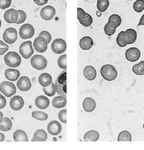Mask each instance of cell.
Here are the masks:
<instances>
[{"instance_id": "cell-24", "label": "cell", "mask_w": 144, "mask_h": 150, "mask_svg": "<svg viewBox=\"0 0 144 150\" xmlns=\"http://www.w3.org/2000/svg\"><path fill=\"white\" fill-rule=\"evenodd\" d=\"M93 45V41L90 37H83V38L80 39V46L81 49L87 51L90 50Z\"/></svg>"}, {"instance_id": "cell-30", "label": "cell", "mask_w": 144, "mask_h": 150, "mask_svg": "<svg viewBox=\"0 0 144 150\" xmlns=\"http://www.w3.org/2000/svg\"><path fill=\"white\" fill-rule=\"evenodd\" d=\"M131 134L130 132L127 130H123L120 132L118 135L117 141L118 142H131Z\"/></svg>"}, {"instance_id": "cell-45", "label": "cell", "mask_w": 144, "mask_h": 150, "mask_svg": "<svg viewBox=\"0 0 144 150\" xmlns=\"http://www.w3.org/2000/svg\"><path fill=\"white\" fill-rule=\"evenodd\" d=\"M7 100L3 95L0 94V109L4 108L6 106Z\"/></svg>"}, {"instance_id": "cell-35", "label": "cell", "mask_w": 144, "mask_h": 150, "mask_svg": "<svg viewBox=\"0 0 144 150\" xmlns=\"http://www.w3.org/2000/svg\"><path fill=\"white\" fill-rule=\"evenodd\" d=\"M133 9L137 13H141L144 10V1L143 0H137L133 4Z\"/></svg>"}, {"instance_id": "cell-15", "label": "cell", "mask_w": 144, "mask_h": 150, "mask_svg": "<svg viewBox=\"0 0 144 150\" xmlns=\"http://www.w3.org/2000/svg\"><path fill=\"white\" fill-rule=\"evenodd\" d=\"M55 15V9L51 6H47L43 7L40 12V16L43 19L49 21L54 18Z\"/></svg>"}, {"instance_id": "cell-26", "label": "cell", "mask_w": 144, "mask_h": 150, "mask_svg": "<svg viewBox=\"0 0 144 150\" xmlns=\"http://www.w3.org/2000/svg\"><path fill=\"white\" fill-rule=\"evenodd\" d=\"M67 100L65 97L57 96L54 98L52 100V106L55 108H62L66 106Z\"/></svg>"}, {"instance_id": "cell-12", "label": "cell", "mask_w": 144, "mask_h": 150, "mask_svg": "<svg viewBox=\"0 0 144 150\" xmlns=\"http://www.w3.org/2000/svg\"><path fill=\"white\" fill-rule=\"evenodd\" d=\"M137 32L133 29H128L126 31H123V41L126 45L134 43L137 39Z\"/></svg>"}, {"instance_id": "cell-10", "label": "cell", "mask_w": 144, "mask_h": 150, "mask_svg": "<svg viewBox=\"0 0 144 150\" xmlns=\"http://www.w3.org/2000/svg\"><path fill=\"white\" fill-rule=\"evenodd\" d=\"M3 39L7 44L11 45L14 43L17 39V30L13 27L6 29L3 34Z\"/></svg>"}, {"instance_id": "cell-46", "label": "cell", "mask_w": 144, "mask_h": 150, "mask_svg": "<svg viewBox=\"0 0 144 150\" xmlns=\"http://www.w3.org/2000/svg\"><path fill=\"white\" fill-rule=\"evenodd\" d=\"M34 2L38 6H44L48 2V0H34Z\"/></svg>"}, {"instance_id": "cell-47", "label": "cell", "mask_w": 144, "mask_h": 150, "mask_svg": "<svg viewBox=\"0 0 144 150\" xmlns=\"http://www.w3.org/2000/svg\"><path fill=\"white\" fill-rule=\"evenodd\" d=\"M32 141V142H45L44 139H42L39 137H33Z\"/></svg>"}, {"instance_id": "cell-37", "label": "cell", "mask_w": 144, "mask_h": 150, "mask_svg": "<svg viewBox=\"0 0 144 150\" xmlns=\"http://www.w3.org/2000/svg\"><path fill=\"white\" fill-rule=\"evenodd\" d=\"M34 137H39L44 139L45 141H46L47 139V134L46 132L44 130V129H39L35 132V133L34 134Z\"/></svg>"}, {"instance_id": "cell-39", "label": "cell", "mask_w": 144, "mask_h": 150, "mask_svg": "<svg viewBox=\"0 0 144 150\" xmlns=\"http://www.w3.org/2000/svg\"><path fill=\"white\" fill-rule=\"evenodd\" d=\"M17 12H18L19 17L16 23L17 24L23 23L26 20V13H25L24 11H22V10H17Z\"/></svg>"}, {"instance_id": "cell-51", "label": "cell", "mask_w": 144, "mask_h": 150, "mask_svg": "<svg viewBox=\"0 0 144 150\" xmlns=\"http://www.w3.org/2000/svg\"><path fill=\"white\" fill-rule=\"evenodd\" d=\"M1 26V19H0V27Z\"/></svg>"}, {"instance_id": "cell-28", "label": "cell", "mask_w": 144, "mask_h": 150, "mask_svg": "<svg viewBox=\"0 0 144 150\" xmlns=\"http://www.w3.org/2000/svg\"><path fill=\"white\" fill-rule=\"evenodd\" d=\"M14 139L16 142H27L28 141V137L26 133V132L22 129H17L15 131L13 135Z\"/></svg>"}, {"instance_id": "cell-6", "label": "cell", "mask_w": 144, "mask_h": 150, "mask_svg": "<svg viewBox=\"0 0 144 150\" xmlns=\"http://www.w3.org/2000/svg\"><path fill=\"white\" fill-rule=\"evenodd\" d=\"M77 19L81 25L84 27H90L93 23V18L89 13H85L83 9L77 8Z\"/></svg>"}, {"instance_id": "cell-20", "label": "cell", "mask_w": 144, "mask_h": 150, "mask_svg": "<svg viewBox=\"0 0 144 150\" xmlns=\"http://www.w3.org/2000/svg\"><path fill=\"white\" fill-rule=\"evenodd\" d=\"M83 75L88 81H93L97 76V71L93 66H86L83 69Z\"/></svg>"}, {"instance_id": "cell-44", "label": "cell", "mask_w": 144, "mask_h": 150, "mask_svg": "<svg viewBox=\"0 0 144 150\" xmlns=\"http://www.w3.org/2000/svg\"><path fill=\"white\" fill-rule=\"evenodd\" d=\"M11 4V1H7V0H0V9H4L7 7H9Z\"/></svg>"}, {"instance_id": "cell-40", "label": "cell", "mask_w": 144, "mask_h": 150, "mask_svg": "<svg viewBox=\"0 0 144 150\" xmlns=\"http://www.w3.org/2000/svg\"><path fill=\"white\" fill-rule=\"evenodd\" d=\"M123 31H121L120 33L118 34V35L117 37V39H116L117 44L118 45V46L120 47H124L127 45L124 42V41H123Z\"/></svg>"}, {"instance_id": "cell-49", "label": "cell", "mask_w": 144, "mask_h": 150, "mask_svg": "<svg viewBox=\"0 0 144 150\" xmlns=\"http://www.w3.org/2000/svg\"><path fill=\"white\" fill-rule=\"evenodd\" d=\"M5 140V136L3 133L0 132V142H3Z\"/></svg>"}, {"instance_id": "cell-9", "label": "cell", "mask_w": 144, "mask_h": 150, "mask_svg": "<svg viewBox=\"0 0 144 150\" xmlns=\"http://www.w3.org/2000/svg\"><path fill=\"white\" fill-rule=\"evenodd\" d=\"M51 48L52 51L55 54H62L66 51L67 45L65 40L62 39H56L52 42Z\"/></svg>"}, {"instance_id": "cell-2", "label": "cell", "mask_w": 144, "mask_h": 150, "mask_svg": "<svg viewBox=\"0 0 144 150\" xmlns=\"http://www.w3.org/2000/svg\"><path fill=\"white\" fill-rule=\"evenodd\" d=\"M4 61L7 66L12 68L19 67L21 63V59L20 55L16 52L10 51L4 56Z\"/></svg>"}, {"instance_id": "cell-43", "label": "cell", "mask_w": 144, "mask_h": 150, "mask_svg": "<svg viewBox=\"0 0 144 150\" xmlns=\"http://www.w3.org/2000/svg\"><path fill=\"white\" fill-rule=\"evenodd\" d=\"M39 36L44 37V38L47 41L48 43H49V42H51V41H52V35H51V34H50L49 32H47L46 31H42L41 33L39 34Z\"/></svg>"}, {"instance_id": "cell-8", "label": "cell", "mask_w": 144, "mask_h": 150, "mask_svg": "<svg viewBox=\"0 0 144 150\" xmlns=\"http://www.w3.org/2000/svg\"><path fill=\"white\" fill-rule=\"evenodd\" d=\"M35 34V29L31 24L26 23L20 27L19 36L22 39H31Z\"/></svg>"}, {"instance_id": "cell-5", "label": "cell", "mask_w": 144, "mask_h": 150, "mask_svg": "<svg viewBox=\"0 0 144 150\" xmlns=\"http://www.w3.org/2000/svg\"><path fill=\"white\" fill-rule=\"evenodd\" d=\"M0 91L6 97H11L16 93V87L11 82L4 81L0 83Z\"/></svg>"}, {"instance_id": "cell-23", "label": "cell", "mask_w": 144, "mask_h": 150, "mask_svg": "<svg viewBox=\"0 0 144 150\" xmlns=\"http://www.w3.org/2000/svg\"><path fill=\"white\" fill-rule=\"evenodd\" d=\"M4 75L9 81H16L20 76V72L16 69H8L5 71Z\"/></svg>"}, {"instance_id": "cell-29", "label": "cell", "mask_w": 144, "mask_h": 150, "mask_svg": "<svg viewBox=\"0 0 144 150\" xmlns=\"http://www.w3.org/2000/svg\"><path fill=\"white\" fill-rule=\"evenodd\" d=\"M12 127V122L9 117H4L3 121L0 123V130L2 132H7Z\"/></svg>"}, {"instance_id": "cell-41", "label": "cell", "mask_w": 144, "mask_h": 150, "mask_svg": "<svg viewBox=\"0 0 144 150\" xmlns=\"http://www.w3.org/2000/svg\"><path fill=\"white\" fill-rule=\"evenodd\" d=\"M115 31H116V29L112 28V27H111L107 23L105 24V25L104 27V32L107 36L113 35V34H115Z\"/></svg>"}, {"instance_id": "cell-33", "label": "cell", "mask_w": 144, "mask_h": 150, "mask_svg": "<svg viewBox=\"0 0 144 150\" xmlns=\"http://www.w3.org/2000/svg\"><path fill=\"white\" fill-rule=\"evenodd\" d=\"M43 91L45 95L48 96H54L55 94L56 93V88H55V85L52 82V83L47 87H44L43 88Z\"/></svg>"}, {"instance_id": "cell-50", "label": "cell", "mask_w": 144, "mask_h": 150, "mask_svg": "<svg viewBox=\"0 0 144 150\" xmlns=\"http://www.w3.org/2000/svg\"><path fill=\"white\" fill-rule=\"evenodd\" d=\"M3 120H4V114L1 112H0V123L3 121Z\"/></svg>"}, {"instance_id": "cell-17", "label": "cell", "mask_w": 144, "mask_h": 150, "mask_svg": "<svg viewBox=\"0 0 144 150\" xmlns=\"http://www.w3.org/2000/svg\"><path fill=\"white\" fill-rule=\"evenodd\" d=\"M9 105L13 110L19 111L24 106V100L21 96H15L10 100Z\"/></svg>"}, {"instance_id": "cell-7", "label": "cell", "mask_w": 144, "mask_h": 150, "mask_svg": "<svg viewBox=\"0 0 144 150\" xmlns=\"http://www.w3.org/2000/svg\"><path fill=\"white\" fill-rule=\"evenodd\" d=\"M19 51L20 52V54H21L24 59H29L34 52V49H33L32 47V41H27L22 42V43L20 45Z\"/></svg>"}, {"instance_id": "cell-16", "label": "cell", "mask_w": 144, "mask_h": 150, "mask_svg": "<svg viewBox=\"0 0 144 150\" xmlns=\"http://www.w3.org/2000/svg\"><path fill=\"white\" fill-rule=\"evenodd\" d=\"M47 132L52 136H57L61 133L62 126L59 122L54 120L50 122L47 125Z\"/></svg>"}, {"instance_id": "cell-25", "label": "cell", "mask_w": 144, "mask_h": 150, "mask_svg": "<svg viewBox=\"0 0 144 150\" xmlns=\"http://www.w3.org/2000/svg\"><path fill=\"white\" fill-rule=\"evenodd\" d=\"M122 23V18L117 14H113L109 17L107 24L112 27V28L116 29Z\"/></svg>"}, {"instance_id": "cell-31", "label": "cell", "mask_w": 144, "mask_h": 150, "mask_svg": "<svg viewBox=\"0 0 144 150\" xmlns=\"http://www.w3.org/2000/svg\"><path fill=\"white\" fill-rule=\"evenodd\" d=\"M32 116L34 119L39 121H45L48 118V115L41 111H34L32 113Z\"/></svg>"}, {"instance_id": "cell-3", "label": "cell", "mask_w": 144, "mask_h": 150, "mask_svg": "<svg viewBox=\"0 0 144 150\" xmlns=\"http://www.w3.org/2000/svg\"><path fill=\"white\" fill-rule=\"evenodd\" d=\"M66 72H64L59 75L55 82V88L56 91L62 96H66Z\"/></svg>"}, {"instance_id": "cell-14", "label": "cell", "mask_w": 144, "mask_h": 150, "mask_svg": "<svg viewBox=\"0 0 144 150\" xmlns=\"http://www.w3.org/2000/svg\"><path fill=\"white\" fill-rule=\"evenodd\" d=\"M17 86L19 91L22 92H26L29 91L32 88L31 81L28 76H23L17 82Z\"/></svg>"}, {"instance_id": "cell-21", "label": "cell", "mask_w": 144, "mask_h": 150, "mask_svg": "<svg viewBox=\"0 0 144 150\" xmlns=\"http://www.w3.org/2000/svg\"><path fill=\"white\" fill-rule=\"evenodd\" d=\"M83 110L87 112H93L96 108V103L95 100L90 97L85 98L83 102Z\"/></svg>"}, {"instance_id": "cell-22", "label": "cell", "mask_w": 144, "mask_h": 150, "mask_svg": "<svg viewBox=\"0 0 144 150\" xmlns=\"http://www.w3.org/2000/svg\"><path fill=\"white\" fill-rule=\"evenodd\" d=\"M38 82L42 86L47 87L52 83V76L49 74L44 72L39 75L38 78Z\"/></svg>"}, {"instance_id": "cell-36", "label": "cell", "mask_w": 144, "mask_h": 150, "mask_svg": "<svg viewBox=\"0 0 144 150\" xmlns=\"http://www.w3.org/2000/svg\"><path fill=\"white\" fill-rule=\"evenodd\" d=\"M66 59L67 54H63L60 56L57 60V65L59 66L60 69H66Z\"/></svg>"}, {"instance_id": "cell-11", "label": "cell", "mask_w": 144, "mask_h": 150, "mask_svg": "<svg viewBox=\"0 0 144 150\" xmlns=\"http://www.w3.org/2000/svg\"><path fill=\"white\" fill-rule=\"evenodd\" d=\"M125 58L130 62H135L140 59L141 57V52L140 49L136 47H131L126 50Z\"/></svg>"}, {"instance_id": "cell-4", "label": "cell", "mask_w": 144, "mask_h": 150, "mask_svg": "<svg viewBox=\"0 0 144 150\" xmlns=\"http://www.w3.org/2000/svg\"><path fill=\"white\" fill-rule=\"evenodd\" d=\"M30 63L33 68L38 71H42L45 69L47 65V59L44 56L39 54H35L33 56L30 61Z\"/></svg>"}, {"instance_id": "cell-32", "label": "cell", "mask_w": 144, "mask_h": 150, "mask_svg": "<svg viewBox=\"0 0 144 150\" xmlns=\"http://www.w3.org/2000/svg\"><path fill=\"white\" fill-rule=\"evenodd\" d=\"M132 71L133 73L137 75L144 74V61H141L140 63L136 64L132 67Z\"/></svg>"}, {"instance_id": "cell-34", "label": "cell", "mask_w": 144, "mask_h": 150, "mask_svg": "<svg viewBox=\"0 0 144 150\" xmlns=\"http://www.w3.org/2000/svg\"><path fill=\"white\" fill-rule=\"evenodd\" d=\"M110 6V1L108 0L97 1V8L100 12H105Z\"/></svg>"}, {"instance_id": "cell-42", "label": "cell", "mask_w": 144, "mask_h": 150, "mask_svg": "<svg viewBox=\"0 0 144 150\" xmlns=\"http://www.w3.org/2000/svg\"><path fill=\"white\" fill-rule=\"evenodd\" d=\"M9 49V46L8 45H7L6 43L3 41H1L0 40V55H3L4 53L8 51Z\"/></svg>"}, {"instance_id": "cell-19", "label": "cell", "mask_w": 144, "mask_h": 150, "mask_svg": "<svg viewBox=\"0 0 144 150\" xmlns=\"http://www.w3.org/2000/svg\"><path fill=\"white\" fill-rule=\"evenodd\" d=\"M35 104L37 108L45 110L49 106V100L45 96H39L35 100Z\"/></svg>"}, {"instance_id": "cell-38", "label": "cell", "mask_w": 144, "mask_h": 150, "mask_svg": "<svg viewBox=\"0 0 144 150\" xmlns=\"http://www.w3.org/2000/svg\"><path fill=\"white\" fill-rule=\"evenodd\" d=\"M58 117H59L60 122L64 124H66L67 123V110L63 109L61 111H59V113H58Z\"/></svg>"}, {"instance_id": "cell-48", "label": "cell", "mask_w": 144, "mask_h": 150, "mask_svg": "<svg viewBox=\"0 0 144 150\" xmlns=\"http://www.w3.org/2000/svg\"><path fill=\"white\" fill-rule=\"evenodd\" d=\"M140 25H144V14L141 16V19L140 20V22H139L138 23V26H140Z\"/></svg>"}, {"instance_id": "cell-18", "label": "cell", "mask_w": 144, "mask_h": 150, "mask_svg": "<svg viewBox=\"0 0 144 150\" xmlns=\"http://www.w3.org/2000/svg\"><path fill=\"white\" fill-rule=\"evenodd\" d=\"M4 19L8 23H16L18 19V12L14 9H9L4 13Z\"/></svg>"}, {"instance_id": "cell-1", "label": "cell", "mask_w": 144, "mask_h": 150, "mask_svg": "<svg viewBox=\"0 0 144 150\" xmlns=\"http://www.w3.org/2000/svg\"><path fill=\"white\" fill-rule=\"evenodd\" d=\"M100 73L103 79L107 81H112L117 76V71L112 64H105L100 70Z\"/></svg>"}, {"instance_id": "cell-27", "label": "cell", "mask_w": 144, "mask_h": 150, "mask_svg": "<svg viewBox=\"0 0 144 150\" xmlns=\"http://www.w3.org/2000/svg\"><path fill=\"white\" fill-rule=\"evenodd\" d=\"M100 138L99 132L95 130H90L85 134L83 140L85 142H96Z\"/></svg>"}, {"instance_id": "cell-13", "label": "cell", "mask_w": 144, "mask_h": 150, "mask_svg": "<svg viewBox=\"0 0 144 150\" xmlns=\"http://www.w3.org/2000/svg\"><path fill=\"white\" fill-rule=\"evenodd\" d=\"M48 42L44 37H37L34 41V47L35 50L38 52H44L47 49Z\"/></svg>"}, {"instance_id": "cell-52", "label": "cell", "mask_w": 144, "mask_h": 150, "mask_svg": "<svg viewBox=\"0 0 144 150\" xmlns=\"http://www.w3.org/2000/svg\"><path fill=\"white\" fill-rule=\"evenodd\" d=\"M143 129H144V123H143Z\"/></svg>"}]
</instances>
